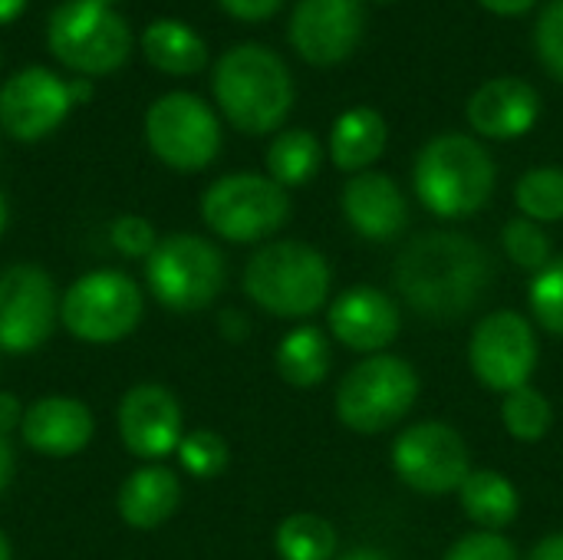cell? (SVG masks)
Instances as JSON below:
<instances>
[{"label": "cell", "instance_id": "e575fe53", "mask_svg": "<svg viewBox=\"0 0 563 560\" xmlns=\"http://www.w3.org/2000/svg\"><path fill=\"white\" fill-rule=\"evenodd\" d=\"M445 560H518V551L495 531H472L449 548Z\"/></svg>", "mask_w": 563, "mask_h": 560}, {"label": "cell", "instance_id": "f6af8a7d", "mask_svg": "<svg viewBox=\"0 0 563 560\" xmlns=\"http://www.w3.org/2000/svg\"><path fill=\"white\" fill-rule=\"evenodd\" d=\"M7 221H10V205H7V195L0 191V234H3V228H7Z\"/></svg>", "mask_w": 563, "mask_h": 560}, {"label": "cell", "instance_id": "bcb514c9", "mask_svg": "<svg viewBox=\"0 0 563 560\" xmlns=\"http://www.w3.org/2000/svg\"><path fill=\"white\" fill-rule=\"evenodd\" d=\"M0 560H13L10 541H7V535H3V531H0Z\"/></svg>", "mask_w": 563, "mask_h": 560}, {"label": "cell", "instance_id": "8992f818", "mask_svg": "<svg viewBox=\"0 0 563 560\" xmlns=\"http://www.w3.org/2000/svg\"><path fill=\"white\" fill-rule=\"evenodd\" d=\"M224 254L201 234L158 238L145 261V284L152 297L175 314L205 310L224 290Z\"/></svg>", "mask_w": 563, "mask_h": 560}, {"label": "cell", "instance_id": "4316f807", "mask_svg": "<svg viewBox=\"0 0 563 560\" xmlns=\"http://www.w3.org/2000/svg\"><path fill=\"white\" fill-rule=\"evenodd\" d=\"M274 548L284 560H333L336 531L320 515H290L274 535Z\"/></svg>", "mask_w": 563, "mask_h": 560}, {"label": "cell", "instance_id": "ac0fdd59", "mask_svg": "<svg viewBox=\"0 0 563 560\" xmlns=\"http://www.w3.org/2000/svg\"><path fill=\"white\" fill-rule=\"evenodd\" d=\"M23 442L46 459L79 455L96 432V419L86 403L73 396H40L26 406L20 422Z\"/></svg>", "mask_w": 563, "mask_h": 560}, {"label": "cell", "instance_id": "44dd1931", "mask_svg": "<svg viewBox=\"0 0 563 560\" xmlns=\"http://www.w3.org/2000/svg\"><path fill=\"white\" fill-rule=\"evenodd\" d=\"M181 505V482L172 469L152 462L132 472L115 498L119 518L135 531H152L165 525Z\"/></svg>", "mask_w": 563, "mask_h": 560}, {"label": "cell", "instance_id": "7bdbcfd3", "mask_svg": "<svg viewBox=\"0 0 563 560\" xmlns=\"http://www.w3.org/2000/svg\"><path fill=\"white\" fill-rule=\"evenodd\" d=\"M69 86V99L73 102H86L89 96H92V83L89 79H73V83H66Z\"/></svg>", "mask_w": 563, "mask_h": 560}, {"label": "cell", "instance_id": "e0dca14e", "mask_svg": "<svg viewBox=\"0 0 563 560\" xmlns=\"http://www.w3.org/2000/svg\"><path fill=\"white\" fill-rule=\"evenodd\" d=\"M330 333L353 353H383L399 337V307L379 287L360 284L330 304Z\"/></svg>", "mask_w": 563, "mask_h": 560}, {"label": "cell", "instance_id": "5bb4252c", "mask_svg": "<svg viewBox=\"0 0 563 560\" xmlns=\"http://www.w3.org/2000/svg\"><path fill=\"white\" fill-rule=\"evenodd\" d=\"M119 439L122 446L145 462H162L178 452L185 439V413L172 389L158 383L132 386L119 403Z\"/></svg>", "mask_w": 563, "mask_h": 560}, {"label": "cell", "instance_id": "d6986e66", "mask_svg": "<svg viewBox=\"0 0 563 560\" xmlns=\"http://www.w3.org/2000/svg\"><path fill=\"white\" fill-rule=\"evenodd\" d=\"M541 116V96L528 79L498 76L478 86L468 99V122L485 139H518Z\"/></svg>", "mask_w": 563, "mask_h": 560}, {"label": "cell", "instance_id": "3957f363", "mask_svg": "<svg viewBox=\"0 0 563 560\" xmlns=\"http://www.w3.org/2000/svg\"><path fill=\"white\" fill-rule=\"evenodd\" d=\"M495 158L488 149L459 132L435 135L416 158V195L439 218H472L495 191Z\"/></svg>", "mask_w": 563, "mask_h": 560}, {"label": "cell", "instance_id": "83f0119b", "mask_svg": "<svg viewBox=\"0 0 563 560\" xmlns=\"http://www.w3.org/2000/svg\"><path fill=\"white\" fill-rule=\"evenodd\" d=\"M501 422L505 429L521 439V442H538L551 432L554 426V409L548 403V396L541 389H531V386H521L515 393L505 396L501 403Z\"/></svg>", "mask_w": 563, "mask_h": 560}, {"label": "cell", "instance_id": "c3c4849f", "mask_svg": "<svg viewBox=\"0 0 563 560\" xmlns=\"http://www.w3.org/2000/svg\"><path fill=\"white\" fill-rule=\"evenodd\" d=\"M376 3H389V0H376Z\"/></svg>", "mask_w": 563, "mask_h": 560}, {"label": "cell", "instance_id": "2e32d148", "mask_svg": "<svg viewBox=\"0 0 563 560\" xmlns=\"http://www.w3.org/2000/svg\"><path fill=\"white\" fill-rule=\"evenodd\" d=\"M363 0H297L290 43L310 66H336L363 40Z\"/></svg>", "mask_w": 563, "mask_h": 560}, {"label": "cell", "instance_id": "d4e9b609", "mask_svg": "<svg viewBox=\"0 0 563 560\" xmlns=\"http://www.w3.org/2000/svg\"><path fill=\"white\" fill-rule=\"evenodd\" d=\"M277 373L290 386H300V389L323 383L330 373V343H327L323 330H317V327L290 330L277 347Z\"/></svg>", "mask_w": 563, "mask_h": 560}, {"label": "cell", "instance_id": "ba28073f", "mask_svg": "<svg viewBox=\"0 0 563 560\" xmlns=\"http://www.w3.org/2000/svg\"><path fill=\"white\" fill-rule=\"evenodd\" d=\"M145 314L142 287L122 271H92L59 297V323L69 337L106 347L125 340Z\"/></svg>", "mask_w": 563, "mask_h": 560}, {"label": "cell", "instance_id": "cb8c5ba5", "mask_svg": "<svg viewBox=\"0 0 563 560\" xmlns=\"http://www.w3.org/2000/svg\"><path fill=\"white\" fill-rule=\"evenodd\" d=\"M459 498H462L465 515H468L482 531H495V535H498L501 528H508V525L518 518V508H521L518 488H515L501 472H492V469L472 472V475L462 482Z\"/></svg>", "mask_w": 563, "mask_h": 560}, {"label": "cell", "instance_id": "74e56055", "mask_svg": "<svg viewBox=\"0 0 563 560\" xmlns=\"http://www.w3.org/2000/svg\"><path fill=\"white\" fill-rule=\"evenodd\" d=\"M218 327H221V337L224 340H234V343H241L251 333V323H247V317L241 310H224L221 320H218Z\"/></svg>", "mask_w": 563, "mask_h": 560}, {"label": "cell", "instance_id": "f546056e", "mask_svg": "<svg viewBox=\"0 0 563 560\" xmlns=\"http://www.w3.org/2000/svg\"><path fill=\"white\" fill-rule=\"evenodd\" d=\"M501 244L521 271L538 274L551 264V238L531 218H511L501 231Z\"/></svg>", "mask_w": 563, "mask_h": 560}, {"label": "cell", "instance_id": "60d3db41", "mask_svg": "<svg viewBox=\"0 0 563 560\" xmlns=\"http://www.w3.org/2000/svg\"><path fill=\"white\" fill-rule=\"evenodd\" d=\"M13 446H10V439L7 436H0V495L7 492V485H10V479H13Z\"/></svg>", "mask_w": 563, "mask_h": 560}, {"label": "cell", "instance_id": "6da1fadb", "mask_svg": "<svg viewBox=\"0 0 563 560\" xmlns=\"http://www.w3.org/2000/svg\"><path fill=\"white\" fill-rule=\"evenodd\" d=\"M495 281L492 254L468 234L429 231L406 244L396 257L393 284L402 300L435 320L449 323L468 314Z\"/></svg>", "mask_w": 563, "mask_h": 560}, {"label": "cell", "instance_id": "7c38bea8", "mask_svg": "<svg viewBox=\"0 0 563 560\" xmlns=\"http://www.w3.org/2000/svg\"><path fill=\"white\" fill-rule=\"evenodd\" d=\"M393 469L422 495L459 492L472 475L468 446L449 422H419L399 432L393 446Z\"/></svg>", "mask_w": 563, "mask_h": 560}, {"label": "cell", "instance_id": "8fae6325", "mask_svg": "<svg viewBox=\"0 0 563 560\" xmlns=\"http://www.w3.org/2000/svg\"><path fill=\"white\" fill-rule=\"evenodd\" d=\"M59 320V294L40 264L0 271V353H36Z\"/></svg>", "mask_w": 563, "mask_h": 560}, {"label": "cell", "instance_id": "277c9868", "mask_svg": "<svg viewBox=\"0 0 563 560\" xmlns=\"http://www.w3.org/2000/svg\"><path fill=\"white\" fill-rule=\"evenodd\" d=\"M327 257L303 241H271L244 267V294L267 314L300 320L317 314L330 294Z\"/></svg>", "mask_w": 563, "mask_h": 560}, {"label": "cell", "instance_id": "ab89813d", "mask_svg": "<svg viewBox=\"0 0 563 560\" xmlns=\"http://www.w3.org/2000/svg\"><path fill=\"white\" fill-rule=\"evenodd\" d=\"M528 560H563V535H551L541 545H534Z\"/></svg>", "mask_w": 563, "mask_h": 560}, {"label": "cell", "instance_id": "4fadbf2b", "mask_svg": "<svg viewBox=\"0 0 563 560\" xmlns=\"http://www.w3.org/2000/svg\"><path fill=\"white\" fill-rule=\"evenodd\" d=\"M468 363L478 383H485L495 393L508 396L528 386L538 366V337H534L531 320H525L515 310L488 314L472 333Z\"/></svg>", "mask_w": 563, "mask_h": 560}, {"label": "cell", "instance_id": "30bf717a", "mask_svg": "<svg viewBox=\"0 0 563 560\" xmlns=\"http://www.w3.org/2000/svg\"><path fill=\"white\" fill-rule=\"evenodd\" d=\"M145 142L175 172H201L221 152V122L195 92H168L145 112Z\"/></svg>", "mask_w": 563, "mask_h": 560}, {"label": "cell", "instance_id": "ffe728a7", "mask_svg": "<svg viewBox=\"0 0 563 560\" xmlns=\"http://www.w3.org/2000/svg\"><path fill=\"white\" fill-rule=\"evenodd\" d=\"M343 215L350 228L369 241H396L409 224V205L396 178L383 172H360L343 185Z\"/></svg>", "mask_w": 563, "mask_h": 560}, {"label": "cell", "instance_id": "5b68a950", "mask_svg": "<svg viewBox=\"0 0 563 560\" xmlns=\"http://www.w3.org/2000/svg\"><path fill=\"white\" fill-rule=\"evenodd\" d=\"M49 53L79 76H106L132 53L129 23L102 0H66L46 23Z\"/></svg>", "mask_w": 563, "mask_h": 560}, {"label": "cell", "instance_id": "9a60e30c", "mask_svg": "<svg viewBox=\"0 0 563 560\" xmlns=\"http://www.w3.org/2000/svg\"><path fill=\"white\" fill-rule=\"evenodd\" d=\"M69 106V86L56 73L26 66L0 89V129L16 142H40L66 119Z\"/></svg>", "mask_w": 563, "mask_h": 560}, {"label": "cell", "instance_id": "d6a6232c", "mask_svg": "<svg viewBox=\"0 0 563 560\" xmlns=\"http://www.w3.org/2000/svg\"><path fill=\"white\" fill-rule=\"evenodd\" d=\"M109 241L112 248L122 254V257H132V261H148V254L155 251L158 244V234H155V224L142 215H119L112 224H109Z\"/></svg>", "mask_w": 563, "mask_h": 560}, {"label": "cell", "instance_id": "d590c367", "mask_svg": "<svg viewBox=\"0 0 563 560\" xmlns=\"http://www.w3.org/2000/svg\"><path fill=\"white\" fill-rule=\"evenodd\" d=\"M234 20H244V23H264V20H271L280 7H284V0H218Z\"/></svg>", "mask_w": 563, "mask_h": 560}, {"label": "cell", "instance_id": "7a4b0ae2", "mask_svg": "<svg viewBox=\"0 0 563 560\" xmlns=\"http://www.w3.org/2000/svg\"><path fill=\"white\" fill-rule=\"evenodd\" d=\"M211 89L224 119L244 135L274 132L294 109L290 69L274 50L261 43L231 46L214 63Z\"/></svg>", "mask_w": 563, "mask_h": 560}, {"label": "cell", "instance_id": "f35d334b", "mask_svg": "<svg viewBox=\"0 0 563 560\" xmlns=\"http://www.w3.org/2000/svg\"><path fill=\"white\" fill-rule=\"evenodd\" d=\"M478 3L495 17H521V13L534 10L538 0H478Z\"/></svg>", "mask_w": 563, "mask_h": 560}, {"label": "cell", "instance_id": "603a6c76", "mask_svg": "<svg viewBox=\"0 0 563 560\" xmlns=\"http://www.w3.org/2000/svg\"><path fill=\"white\" fill-rule=\"evenodd\" d=\"M142 53L155 69H162L168 76H195L208 66L205 40L178 20L148 23L142 33Z\"/></svg>", "mask_w": 563, "mask_h": 560}, {"label": "cell", "instance_id": "7dc6e473", "mask_svg": "<svg viewBox=\"0 0 563 560\" xmlns=\"http://www.w3.org/2000/svg\"><path fill=\"white\" fill-rule=\"evenodd\" d=\"M102 3H115V0H102Z\"/></svg>", "mask_w": 563, "mask_h": 560}, {"label": "cell", "instance_id": "4dcf8cb0", "mask_svg": "<svg viewBox=\"0 0 563 560\" xmlns=\"http://www.w3.org/2000/svg\"><path fill=\"white\" fill-rule=\"evenodd\" d=\"M175 455L191 479H214L228 469V442L211 429L185 432Z\"/></svg>", "mask_w": 563, "mask_h": 560}, {"label": "cell", "instance_id": "7402d4cb", "mask_svg": "<svg viewBox=\"0 0 563 560\" xmlns=\"http://www.w3.org/2000/svg\"><path fill=\"white\" fill-rule=\"evenodd\" d=\"M386 152V119L369 109L356 106L346 109L330 132V158L343 172H369V165Z\"/></svg>", "mask_w": 563, "mask_h": 560}, {"label": "cell", "instance_id": "b9f144b4", "mask_svg": "<svg viewBox=\"0 0 563 560\" xmlns=\"http://www.w3.org/2000/svg\"><path fill=\"white\" fill-rule=\"evenodd\" d=\"M26 0H0V23H13L23 13Z\"/></svg>", "mask_w": 563, "mask_h": 560}, {"label": "cell", "instance_id": "9c48e42d", "mask_svg": "<svg viewBox=\"0 0 563 560\" xmlns=\"http://www.w3.org/2000/svg\"><path fill=\"white\" fill-rule=\"evenodd\" d=\"M201 218L218 238L231 244H254L287 224L290 198L271 175L238 172L208 185L201 195Z\"/></svg>", "mask_w": 563, "mask_h": 560}, {"label": "cell", "instance_id": "484cf974", "mask_svg": "<svg viewBox=\"0 0 563 560\" xmlns=\"http://www.w3.org/2000/svg\"><path fill=\"white\" fill-rule=\"evenodd\" d=\"M323 162V145L307 129H287L280 132L267 149V172L280 188L307 185Z\"/></svg>", "mask_w": 563, "mask_h": 560}, {"label": "cell", "instance_id": "836d02e7", "mask_svg": "<svg viewBox=\"0 0 563 560\" xmlns=\"http://www.w3.org/2000/svg\"><path fill=\"white\" fill-rule=\"evenodd\" d=\"M534 50L544 69L563 83V0H551L534 26Z\"/></svg>", "mask_w": 563, "mask_h": 560}, {"label": "cell", "instance_id": "8d00e7d4", "mask_svg": "<svg viewBox=\"0 0 563 560\" xmlns=\"http://www.w3.org/2000/svg\"><path fill=\"white\" fill-rule=\"evenodd\" d=\"M23 413L26 409L20 406V399L13 393H0V436L10 439V432H16L23 422Z\"/></svg>", "mask_w": 563, "mask_h": 560}, {"label": "cell", "instance_id": "1f68e13d", "mask_svg": "<svg viewBox=\"0 0 563 560\" xmlns=\"http://www.w3.org/2000/svg\"><path fill=\"white\" fill-rule=\"evenodd\" d=\"M528 300H531V314L534 320L563 337V257L551 261L548 267H541L531 281V290H528Z\"/></svg>", "mask_w": 563, "mask_h": 560}, {"label": "cell", "instance_id": "ee69618b", "mask_svg": "<svg viewBox=\"0 0 563 560\" xmlns=\"http://www.w3.org/2000/svg\"><path fill=\"white\" fill-rule=\"evenodd\" d=\"M340 560H393L389 554H383V551H376V548H356V551H350L346 558Z\"/></svg>", "mask_w": 563, "mask_h": 560}, {"label": "cell", "instance_id": "f1b7e54d", "mask_svg": "<svg viewBox=\"0 0 563 560\" xmlns=\"http://www.w3.org/2000/svg\"><path fill=\"white\" fill-rule=\"evenodd\" d=\"M515 201L531 221H561L563 218V172L561 168H531L515 185Z\"/></svg>", "mask_w": 563, "mask_h": 560}, {"label": "cell", "instance_id": "52a82bcc", "mask_svg": "<svg viewBox=\"0 0 563 560\" xmlns=\"http://www.w3.org/2000/svg\"><path fill=\"white\" fill-rule=\"evenodd\" d=\"M419 399L416 370L389 353H376L353 366L336 389V416L346 429L379 436L399 426Z\"/></svg>", "mask_w": 563, "mask_h": 560}]
</instances>
